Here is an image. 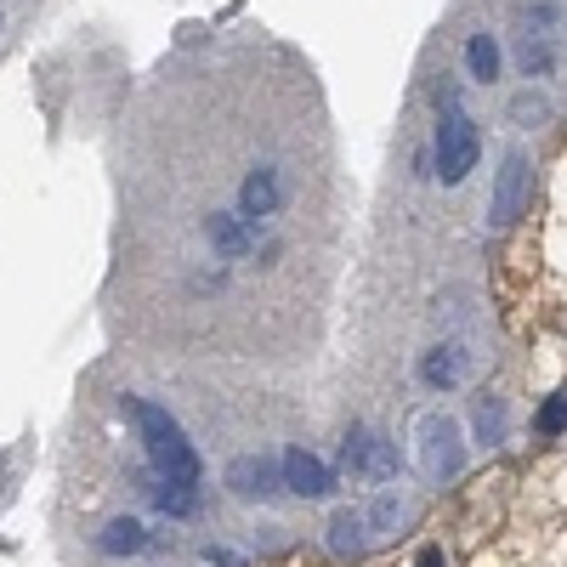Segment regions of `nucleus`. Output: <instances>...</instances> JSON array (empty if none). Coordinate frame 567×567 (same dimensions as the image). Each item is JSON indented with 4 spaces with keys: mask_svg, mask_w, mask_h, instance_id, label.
<instances>
[{
    "mask_svg": "<svg viewBox=\"0 0 567 567\" xmlns=\"http://www.w3.org/2000/svg\"><path fill=\"white\" fill-rule=\"evenodd\" d=\"M374 545L369 523H363V505H341L336 516H329V550L336 556H363Z\"/></svg>",
    "mask_w": 567,
    "mask_h": 567,
    "instance_id": "9b49d317",
    "label": "nucleus"
},
{
    "mask_svg": "<svg viewBox=\"0 0 567 567\" xmlns=\"http://www.w3.org/2000/svg\"><path fill=\"white\" fill-rule=\"evenodd\" d=\"M534 432H539V437H561V432H567V392H550V398L539 403Z\"/></svg>",
    "mask_w": 567,
    "mask_h": 567,
    "instance_id": "a211bd4d",
    "label": "nucleus"
},
{
    "mask_svg": "<svg viewBox=\"0 0 567 567\" xmlns=\"http://www.w3.org/2000/svg\"><path fill=\"white\" fill-rule=\"evenodd\" d=\"M516 63H523V74H528V80H545V74H550V63H556V52H550V29H534V23H528L523 45H516Z\"/></svg>",
    "mask_w": 567,
    "mask_h": 567,
    "instance_id": "dca6fc26",
    "label": "nucleus"
},
{
    "mask_svg": "<svg viewBox=\"0 0 567 567\" xmlns=\"http://www.w3.org/2000/svg\"><path fill=\"white\" fill-rule=\"evenodd\" d=\"M414 465L425 483H454L465 471V432L460 420H449L443 409H425L414 420Z\"/></svg>",
    "mask_w": 567,
    "mask_h": 567,
    "instance_id": "f03ea898",
    "label": "nucleus"
},
{
    "mask_svg": "<svg viewBox=\"0 0 567 567\" xmlns=\"http://www.w3.org/2000/svg\"><path fill=\"white\" fill-rule=\"evenodd\" d=\"M125 414L136 420V432H142V449H148V465L159 471V477H171V483H199V454H194V443H187V432L159 409V403H142V398H131L125 403Z\"/></svg>",
    "mask_w": 567,
    "mask_h": 567,
    "instance_id": "f257e3e1",
    "label": "nucleus"
},
{
    "mask_svg": "<svg viewBox=\"0 0 567 567\" xmlns=\"http://www.w3.org/2000/svg\"><path fill=\"white\" fill-rule=\"evenodd\" d=\"M341 471L352 483H392L398 477V443L369 432V425H352L341 443Z\"/></svg>",
    "mask_w": 567,
    "mask_h": 567,
    "instance_id": "20e7f679",
    "label": "nucleus"
},
{
    "mask_svg": "<svg viewBox=\"0 0 567 567\" xmlns=\"http://www.w3.org/2000/svg\"><path fill=\"white\" fill-rule=\"evenodd\" d=\"M471 425H477V443H505V403L499 398H477V409H471Z\"/></svg>",
    "mask_w": 567,
    "mask_h": 567,
    "instance_id": "f3484780",
    "label": "nucleus"
},
{
    "mask_svg": "<svg viewBox=\"0 0 567 567\" xmlns=\"http://www.w3.org/2000/svg\"><path fill=\"white\" fill-rule=\"evenodd\" d=\"M414 567H449V561H443V550H437V545H425V550H420V561H414Z\"/></svg>",
    "mask_w": 567,
    "mask_h": 567,
    "instance_id": "412c9836",
    "label": "nucleus"
},
{
    "mask_svg": "<svg viewBox=\"0 0 567 567\" xmlns=\"http://www.w3.org/2000/svg\"><path fill=\"white\" fill-rule=\"evenodd\" d=\"M278 465H284V488H290V494H301V499H329V494H336V471H329L318 454L284 449Z\"/></svg>",
    "mask_w": 567,
    "mask_h": 567,
    "instance_id": "0eeeda50",
    "label": "nucleus"
},
{
    "mask_svg": "<svg viewBox=\"0 0 567 567\" xmlns=\"http://www.w3.org/2000/svg\"><path fill=\"white\" fill-rule=\"evenodd\" d=\"M284 210V176H278V165H256L250 176H245V187H239V216L250 221V227H261L267 216H278Z\"/></svg>",
    "mask_w": 567,
    "mask_h": 567,
    "instance_id": "1a4fd4ad",
    "label": "nucleus"
},
{
    "mask_svg": "<svg viewBox=\"0 0 567 567\" xmlns=\"http://www.w3.org/2000/svg\"><path fill=\"white\" fill-rule=\"evenodd\" d=\"M465 374H471V347L465 341H437L432 352H420V386L454 392Z\"/></svg>",
    "mask_w": 567,
    "mask_h": 567,
    "instance_id": "6e6552de",
    "label": "nucleus"
},
{
    "mask_svg": "<svg viewBox=\"0 0 567 567\" xmlns=\"http://www.w3.org/2000/svg\"><path fill=\"white\" fill-rule=\"evenodd\" d=\"M227 488L239 494V499H278V494H290V488H284V465L267 460V454L233 460L227 465Z\"/></svg>",
    "mask_w": 567,
    "mask_h": 567,
    "instance_id": "423d86ee",
    "label": "nucleus"
},
{
    "mask_svg": "<svg viewBox=\"0 0 567 567\" xmlns=\"http://www.w3.org/2000/svg\"><path fill=\"white\" fill-rule=\"evenodd\" d=\"M205 239L221 261H245L256 250V227L245 216H205Z\"/></svg>",
    "mask_w": 567,
    "mask_h": 567,
    "instance_id": "9d476101",
    "label": "nucleus"
},
{
    "mask_svg": "<svg viewBox=\"0 0 567 567\" xmlns=\"http://www.w3.org/2000/svg\"><path fill=\"white\" fill-rule=\"evenodd\" d=\"M194 488H199V483H171V477H159V471L142 483V494H148L159 511H171V516H194V511H199V494H194Z\"/></svg>",
    "mask_w": 567,
    "mask_h": 567,
    "instance_id": "4468645a",
    "label": "nucleus"
},
{
    "mask_svg": "<svg viewBox=\"0 0 567 567\" xmlns=\"http://www.w3.org/2000/svg\"><path fill=\"white\" fill-rule=\"evenodd\" d=\"M205 561H210V567H245V556H239V550H216V545L205 550Z\"/></svg>",
    "mask_w": 567,
    "mask_h": 567,
    "instance_id": "aec40b11",
    "label": "nucleus"
},
{
    "mask_svg": "<svg viewBox=\"0 0 567 567\" xmlns=\"http://www.w3.org/2000/svg\"><path fill=\"white\" fill-rule=\"evenodd\" d=\"M477 159H483V131H477V120H471L460 103L443 109L437 136H432V171L443 176V187H460L471 171H477Z\"/></svg>",
    "mask_w": 567,
    "mask_h": 567,
    "instance_id": "7ed1b4c3",
    "label": "nucleus"
},
{
    "mask_svg": "<svg viewBox=\"0 0 567 567\" xmlns=\"http://www.w3.org/2000/svg\"><path fill=\"white\" fill-rule=\"evenodd\" d=\"M499 34H488V29H477V34H471L465 40V69H471V80H477V85H494L499 80Z\"/></svg>",
    "mask_w": 567,
    "mask_h": 567,
    "instance_id": "ddd939ff",
    "label": "nucleus"
},
{
    "mask_svg": "<svg viewBox=\"0 0 567 567\" xmlns=\"http://www.w3.org/2000/svg\"><path fill=\"white\" fill-rule=\"evenodd\" d=\"M511 120H516V125H539V120H545V103H539V97H516V103H511Z\"/></svg>",
    "mask_w": 567,
    "mask_h": 567,
    "instance_id": "6ab92c4d",
    "label": "nucleus"
},
{
    "mask_svg": "<svg viewBox=\"0 0 567 567\" xmlns=\"http://www.w3.org/2000/svg\"><path fill=\"white\" fill-rule=\"evenodd\" d=\"M528 187H534V159H528V148H511V154L499 159V176H494L488 221H494V227H511L516 216H523V205H528Z\"/></svg>",
    "mask_w": 567,
    "mask_h": 567,
    "instance_id": "39448f33",
    "label": "nucleus"
},
{
    "mask_svg": "<svg viewBox=\"0 0 567 567\" xmlns=\"http://www.w3.org/2000/svg\"><path fill=\"white\" fill-rule=\"evenodd\" d=\"M97 550L103 556H136V550H148V528H142L136 516H114V523L97 534Z\"/></svg>",
    "mask_w": 567,
    "mask_h": 567,
    "instance_id": "2eb2a0df",
    "label": "nucleus"
},
{
    "mask_svg": "<svg viewBox=\"0 0 567 567\" xmlns=\"http://www.w3.org/2000/svg\"><path fill=\"white\" fill-rule=\"evenodd\" d=\"M403 516H409V505H403V494L398 488H381L369 505H363V523H369V534L374 539H392L398 528H403Z\"/></svg>",
    "mask_w": 567,
    "mask_h": 567,
    "instance_id": "f8f14e48",
    "label": "nucleus"
}]
</instances>
